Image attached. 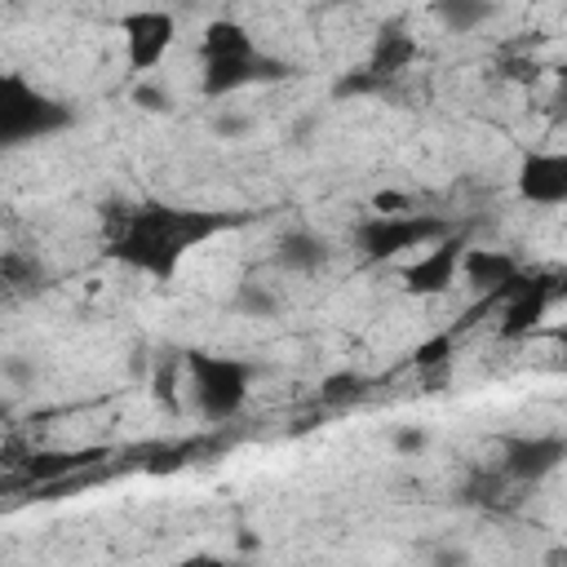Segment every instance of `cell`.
Listing matches in <instances>:
<instances>
[{
  "instance_id": "cell-1",
  "label": "cell",
  "mask_w": 567,
  "mask_h": 567,
  "mask_svg": "<svg viewBox=\"0 0 567 567\" xmlns=\"http://www.w3.org/2000/svg\"><path fill=\"white\" fill-rule=\"evenodd\" d=\"M226 226V217L217 213H199V208H173V204H142L124 217L111 257L151 275V279H168L177 270V261L204 244L208 235H217Z\"/></svg>"
},
{
  "instance_id": "cell-2",
  "label": "cell",
  "mask_w": 567,
  "mask_h": 567,
  "mask_svg": "<svg viewBox=\"0 0 567 567\" xmlns=\"http://www.w3.org/2000/svg\"><path fill=\"white\" fill-rule=\"evenodd\" d=\"M199 58H204V93L208 97H230V93H239L248 84L288 75V66L279 58L261 53V44L235 18H213L204 27Z\"/></svg>"
},
{
  "instance_id": "cell-3",
  "label": "cell",
  "mask_w": 567,
  "mask_h": 567,
  "mask_svg": "<svg viewBox=\"0 0 567 567\" xmlns=\"http://www.w3.org/2000/svg\"><path fill=\"white\" fill-rule=\"evenodd\" d=\"M71 124V106L44 93L22 71H0V151L44 142Z\"/></svg>"
},
{
  "instance_id": "cell-4",
  "label": "cell",
  "mask_w": 567,
  "mask_h": 567,
  "mask_svg": "<svg viewBox=\"0 0 567 567\" xmlns=\"http://www.w3.org/2000/svg\"><path fill=\"white\" fill-rule=\"evenodd\" d=\"M257 368L235 354H213V350H186V381L190 399L204 421H230L248 403Z\"/></svg>"
},
{
  "instance_id": "cell-5",
  "label": "cell",
  "mask_w": 567,
  "mask_h": 567,
  "mask_svg": "<svg viewBox=\"0 0 567 567\" xmlns=\"http://www.w3.org/2000/svg\"><path fill=\"white\" fill-rule=\"evenodd\" d=\"M443 235H452V226L443 217H430V213H368L350 230L363 261H390V257H403L412 248L439 244Z\"/></svg>"
},
{
  "instance_id": "cell-6",
  "label": "cell",
  "mask_w": 567,
  "mask_h": 567,
  "mask_svg": "<svg viewBox=\"0 0 567 567\" xmlns=\"http://www.w3.org/2000/svg\"><path fill=\"white\" fill-rule=\"evenodd\" d=\"M120 31H124L128 71L142 75V71H155L168 58V49L177 40V18L168 9H133V13H124Z\"/></svg>"
},
{
  "instance_id": "cell-7",
  "label": "cell",
  "mask_w": 567,
  "mask_h": 567,
  "mask_svg": "<svg viewBox=\"0 0 567 567\" xmlns=\"http://www.w3.org/2000/svg\"><path fill=\"white\" fill-rule=\"evenodd\" d=\"M563 456H567L563 434H514V439H501L496 474L505 483H540L563 465Z\"/></svg>"
},
{
  "instance_id": "cell-8",
  "label": "cell",
  "mask_w": 567,
  "mask_h": 567,
  "mask_svg": "<svg viewBox=\"0 0 567 567\" xmlns=\"http://www.w3.org/2000/svg\"><path fill=\"white\" fill-rule=\"evenodd\" d=\"M461 252H465V239L456 230L443 235L439 244L421 248V257L403 270V288L412 297H443L456 284V275H461Z\"/></svg>"
},
{
  "instance_id": "cell-9",
  "label": "cell",
  "mask_w": 567,
  "mask_h": 567,
  "mask_svg": "<svg viewBox=\"0 0 567 567\" xmlns=\"http://www.w3.org/2000/svg\"><path fill=\"white\" fill-rule=\"evenodd\" d=\"M514 190L536 208H563L567 204V155L563 151H527Z\"/></svg>"
},
{
  "instance_id": "cell-10",
  "label": "cell",
  "mask_w": 567,
  "mask_h": 567,
  "mask_svg": "<svg viewBox=\"0 0 567 567\" xmlns=\"http://www.w3.org/2000/svg\"><path fill=\"white\" fill-rule=\"evenodd\" d=\"M332 261V244L306 226H292L275 239L270 248V266L284 270V275H319L323 266Z\"/></svg>"
},
{
  "instance_id": "cell-11",
  "label": "cell",
  "mask_w": 567,
  "mask_h": 567,
  "mask_svg": "<svg viewBox=\"0 0 567 567\" xmlns=\"http://www.w3.org/2000/svg\"><path fill=\"white\" fill-rule=\"evenodd\" d=\"M461 279L470 288H478V292H496V288H518L523 284L518 279V261L509 252L474 248V244H465V252H461Z\"/></svg>"
},
{
  "instance_id": "cell-12",
  "label": "cell",
  "mask_w": 567,
  "mask_h": 567,
  "mask_svg": "<svg viewBox=\"0 0 567 567\" xmlns=\"http://www.w3.org/2000/svg\"><path fill=\"white\" fill-rule=\"evenodd\" d=\"M549 297H554V288H549V284H518V288H514V301L505 306L501 337H527V332L545 319Z\"/></svg>"
},
{
  "instance_id": "cell-13",
  "label": "cell",
  "mask_w": 567,
  "mask_h": 567,
  "mask_svg": "<svg viewBox=\"0 0 567 567\" xmlns=\"http://www.w3.org/2000/svg\"><path fill=\"white\" fill-rule=\"evenodd\" d=\"M416 58V40L399 27H385L377 40H372V53H368V75L372 80H385V75H399L408 71V62Z\"/></svg>"
},
{
  "instance_id": "cell-14",
  "label": "cell",
  "mask_w": 567,
  "mask_h": 567,
  "mask_svg": "<svg viewBox=\"0 0 567 567\" xmlns=\"http://www.w3.org/2000/svg\"><path fill=\"white\" fill-rule=\"evenodd\" d=\"M430 13L447 27V35H470V31H478L483 22L496 18V4H483V0H443Z\"/></svg>"
},
{
  "instance_id": "cell-15",
  "label": "cell",
  "mask_w": 567,
  "mask_h": 567,
  "mask_svg": "<svg viewBox=\"0 0 567 567\" xmlns=\"http://www.w3.org/2000/svg\"><path fill=\"white\" fill-rule=\"evenodd\" d=\"M44 266L31 252H0V292H27L40 288Z\"/></svg>"
},
{
  "instance_id": "cell-16",
  "label": "cell",
  "mask_w": 567,
  "mask_h": 567,
  "mask_svg": "<svg viewBox=\"0 0 567 567\" xmlns=\"http://www.w3.org/2000/svg\"><path fill=\"white\" fill-rule=\"evenodd\" d=\"M284 306V297L270 288V284H257V279H244L235 288V310L248 315V319H275Z\"/></svg>"
},
{
  "instance_id": "cell-17",
  "label": "cell",
  "mask_w": 567,
  "mask_h": 567,
  "mask_svg": "<svg viewBox=\"0 0 567 567\" xmlns=\"http://www.w3.org/2000/svg\"><path fill=\"white\" fill-rule=\"evenodd\" d=\"M452 350H456V332L447 328V332H434V337H425L421 346H416V354H412V363L416 368H443L447 359H452Z\"/></svg>"
},
{
  "instance_id": "cell-18",
  "label": "cell",
  "mask_w": 567,
  "mask_h": 567,
  "mask_svg": "<svg viewBox=\"0 0 567 567\" xmlns=\"http://www.w3.org/2000/svg\"><path fill=\"white\" fill-rule=\"evenodd\" d=\"M390 443H394L399 456H421L430 447V434H425V425H403V430H394Z\"/></svg>"
},
{
  "instance_id": "cell-19",
  "label": "cell",
  "mask_w": 567,
  "mask_h": 567,
  "mask_svg": "<svg viewBox=\"0 0 567 567\" xmlns=\"http://www.w3.org/2000/svg\"><path fill=\"white\" fill-rule=\"evenodd\" d=\"M0 377L13 381V385H31V381H35V363H31L27 354H4V359H0Z\"/></svg>"
},
{
  "instance_id": "cell-20",
  "label": "cell",
  "mask_w": 567,
  "mask_h": 567,
  "mask_svg": "<svg viewBox=\"0 0 567 567\" xmlns=\"http://www.w3.org/2000/svg\"><path fill=\"white\" fill-rule=\"evenodd\" d=\"M350 394H359V377H354V372H337V377H328L323 390H319V399H328V403H341V399H350Z\"/></svg>"
},
{
  "instance_id": "cell-21",
  "label": "cell",
  "mask_w": 567,
  "mask_h": 567,
  "mask_svg": "<svg viewBox=\"0 0 567 567\" xmlns=\"http://www.w3.org/2000/svg\"><path fill=\"white\" fill-rule=\"evenodd\" d=\"M213 133H217V137H248V133H252V120L221 111V115H213Z\"/></svg>"
},
{
  "instance_id": "cell-22",
  "label": "cell",
  "mask_w": 567,
  "mask_h": 567,
  "mask_svg": "<svg viewBox=\"0 0 567 567\" xmlns=\"http://www.w3.org/2000/svg\"><path fill=\"white\" fill-rule=\"evenodd\" d=\"M430 567H470V549L465 545H434Z\"/></svg>"
},
{
  "instance_id": "cell-23",
  "label": "cell",
  "mask_w": 567,
  "mask_h": 567,
  "mask_svg": "<svg viewBox=\"0 0 567 567\" xmlns=\"http://www.w3.org/2000/svg\"><path fill=\"white\" fill-rule=\"evenodd\" d=\"M372 213H412V199L399 195V190H381V195L372 199Z\"/></svg>"
},
{
  "instance_id": "cell-24",
  "label": "cell",
  "mask_w": 567,
  "mask_h": 567,
  "mask_svg": "<svg viewBox=\"0 0 567 567\" xmlns=\"http://www.w3.org/2000/svg\"><path fill=\"white\" fill-rule=\"evenodd\" d=\"M133 97H137L146 111H164V93H159V89H151V84H137V93H133Z\"/></svg>"
},
{
  "instance_id": "cell-25",
  "label": "cell",
  "mask_w": 567,
  "mask_h": 567,
  "mask_svg": "<svg viewBox=\"0 0 567 567\" xmlns=\"http://www.w3.org/2000/svg\"><path fill=\"white\" fill-rule=\"evenodd\" d=\"M177 567H226V563H217L213 554H190L186 563H177Z\"/></svg>"
}]
</instances>
